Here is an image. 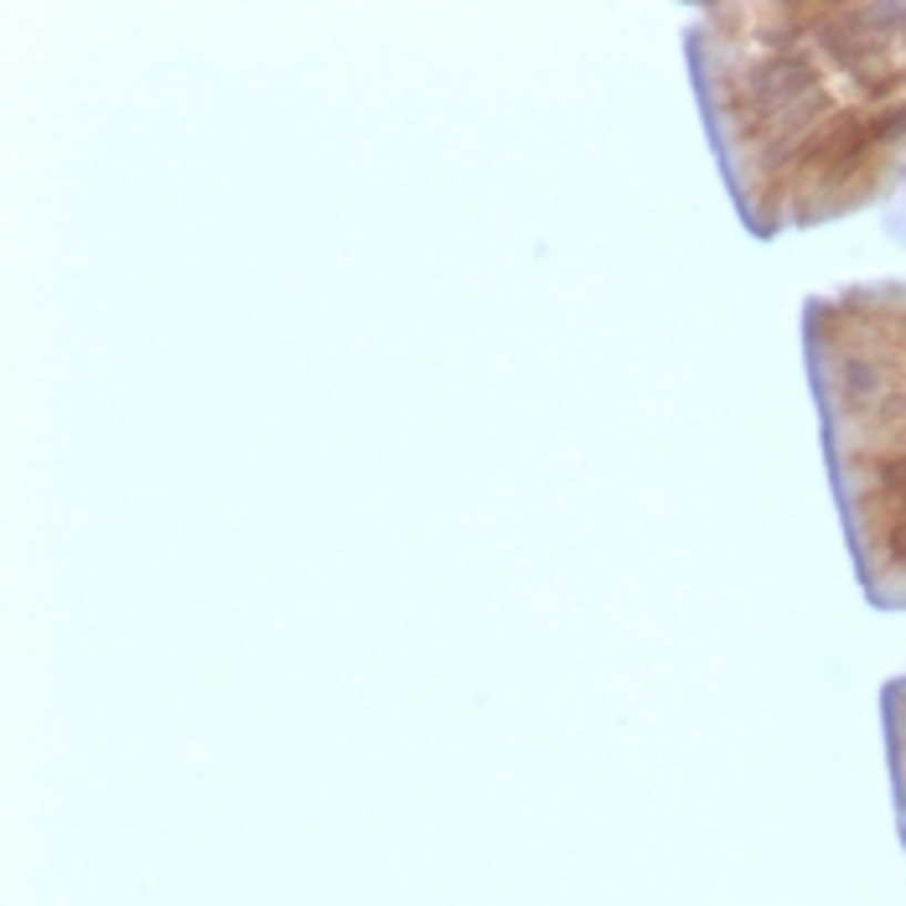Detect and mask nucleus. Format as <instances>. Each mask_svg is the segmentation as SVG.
<instances>
[{"label": "nucleus", "instance_id": "1", "mask_svg": "<svg viewBox=\"0 0 906 906\" xmlns=\"http://www.w3.org/2000/svg\"><path fill=\"white\" fill-rule=\"evenodd\" d=\"M819 114H828V94L809 52H772L751 68L747 89H741V125L756 145L787 151V145L809 141Z\"/></svg>", "mask_w": 906, "mask_h": 906}, {"label": "nucleus", "instance_id": "2", "mask_svg": "<svg viewBox=\"0 0 906 906\" xmlns=\"http://www.w3.org/2000/svg\"><path fill=\"white\" fill-rule=\"evenodd\" d=\"M875 493L886 497L896 513H906V430L881 451V462H875Z\"/></svg>", "mask_w": 906, "mask_h": 906}]
</instances>
